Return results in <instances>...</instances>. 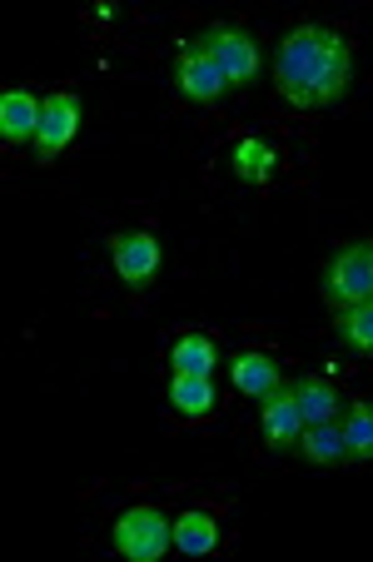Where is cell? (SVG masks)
<instances>
[{"mask_svg": "<svg viewBox=\"0 0 373 562\" xmlns=\"http://www.w3.org/2000/svg\"><path fill=\"white\" fill-rule=\"evenodd\" d=\"M274 90L294 110H334L353 90V45L329 25H294L274 50Z\"/></svg>", "mask_w": 373, "mask_h": 562, "instance_id": "cell-1", "label": "cell"}, {"mask_svg": "<svg viewBox=\"0 0 373 562\" xmlns=\"http://www.w3.org/2000/svg\"><path fill=\"white\" fill-rule=\"evenodd\" d=\"M110 548L135 562L165 558L174 548V518L165 508H155V503H135V508H125L110 522Z\"/></svg>", "mask_w": 373, "mask_h": 562, "instance_id": "cell-2", "label": "cell"}, {"mask_svg": "<svg viewBox=\"0 0 373 562\" xmlns=\"http://www.w3.org/2000/svg\"><path fill=\"white\" fill-rule=\"evenodd\" d=\"M319 294L334 314H343V308L373 299V239H353V245H343L339 255L324 265Z\"/></svg>", "mask_w": 373, "mask_h": 562, "instance_id": "cell-3", "label": "cell"}, {"mask_svg": "<svg viewBox=\"0 0 373 562\" xmlns=\"http://www.w3.org/2000/svg\"><path fill=\"white\" fill-rule=\"evenodd\" d=\"M194 41L204 45V50L214 55V60L224 65V75H229V86H255L259 80V45H255V35L245 31V25H235V21H214V25H204Z\"/></svg>", "mask_w": 373, "mask_h": 562, "instance_id": "cell-4", "label": "cell"}, {"mask_svg": "<svg viewBox=\"0 0 373 562\" xmlns=\"http://www.w3.org/2000/svg\"><path fill=\"white\" fill-rule=\"evenodd\" d=\"M174 90H180L190 105H214V100L229 95V75H224V65L214 60L210 50H204L200 41H190L180 50V60H174Z\"/></svg>", "mask_w": 373, "mask_h": 562, "instance_id": "cell-5", "label": "cell"}, {"mask_svg": "<svg viewBox=\"0 0 373 562\" xmlns=\"http://www.w3.org/2000/svg\"><path fill=\"white\" fill-rule=\"evenodd\" d=\"M80 95L75 90H55V95H45V110H41V130H35V155L50 165L55 155H65L75 139V130H80Z\"/></svg>", "mask_w": 373, "mask_h": 562, "instance_id": "cell-6", "label": "cell"}, {"mask_svg": "<svg viewBox=\"0 0 373 562\" xmlns=\"http://www.w3.org/2000/svg\"><path fill=\"white\" fill-rule=\"evenodd\" d=\"M110 265H115V274L129 289H145L149 279L160 274V239L145 229H120L110 239Z\"/></svg>", "mask_w": 373, "mask_h": 562, "instance_id": "cell-7", "label": "cell"}, {"mask_svg": "<svg viewBox=\"0 0 373 562\" xmlns=\"http://www.w3.org/2000/svg\"><path fill=\"white\" fill-rule=\"evenodd\" d=\"M304 414H298L294 404V389H284L279 383L274 393H264L259 398V434H264V443L274 448V453H289V448H298V438H304Z\"/></svg>", "mask_w": 373, "mask_h": 562, "instance_id": "cell-8", "label": "cell"}, {"mask_svg": "<svg viewBox=\"0 0 373 562\" xmlns=\"http://www.w3.org/2000/svg\"><path fill=\"white\" fill-rule=\"evenodd\" d=\"M294 404H298V414H304V424H339L343 408H349V398L339 393L334 379L309 373V379L294 383Z\"/></svg>", "mask_w": 373, "mask_h": 562, "instance_id": "cell-9", "label": "cell"}, {"mask_svg": "<svg viewBox=\"0 0 373 562\" xmlns=\"http://www.w3.org/2000/svg\"><path fill=\"white\" fill-rule=\"evenodd\" d=\"M41 110L45 100H35L31 90H5L0 95V139L5 145H35V130H41Z\"/></svg>", "mask_w": 373, "mask_h": 562, "instance_id": "cell-10", "label": "cell"}, {"mask_svg": "<svg viewBox=\"0 0 373 562\" xmlns=\"http://www.w3.org/2000/svg\"><path fill=\"white\" fill-rule=\"evenodd\" d=\"M229 379H235V389L245 393V398H264V393H274L279 383V363L269 359L264 349H239L235 359H229Z\"/></svg>", "mask_w": 373, "mask_h": 562, "instance_id": "cell-11", "label": "cell"}, {"mask_svg": "<svg viewBox=\"0 0 373 562\" xmlns=\"http://www.w3.org/2000/svg\"><path fill=\"white\" fill-rule=\"evenodd\" d=\"M229 165H235V180H245V184H269L279 175V149L269 145L264 135H245L235 145V155H229Z\"/></svg>", "mask_w": 373, "mask_h": 562, "instance_id": "cell-12", "label": "cell"}, {"mask_svg": "<svg viewBox=\"0 0 373 562\" xmlns=\"http://www.w3.org/2000/svg\"><path fill=\"white\" fill-rule=\"evenodd\" d=\"M165 398H170V408L180 418H204V414H214V404H219L214 379H204V373H170Z\"/></svg>", "mask_w": 373, "mask_h": 562, "instance_id": "cell-13", "label": "cell"}, {"mask_svg": "<svg viewBox=\"0 0 373 562\" xmlns=\"http://www.w3.org/2000/svg\"><path fill=\"white\" fill-rule=\"evenodd\" d=\"M224 538L219 518H214L210 508H184L174 513V548L190 552V558H200V552H214Z\"/></svg>", "mask_w": 373, "mask_h": 562, "instance_id": "cell-14", "label": "cell"}, {"mask_svg": "<svg viewBox=\"0 0 373 562\" xmlns=\"http://www.w3.org/2000/svg\"><path fill=\"white\" fill-rule=\"evenodd\" d=\"M298 453L309 458L314 468H339L349 463V443H343V428L339 424H309L304 438H298Z\"/></svg>", "mask_w": 373, "mask_h": 562, "instance_id": "cell-15", "label": "cell"}, {"mask_svg": "<svg viewBox=\"0 0 373 562\" xmlns=\"http://www.w3.org/2000/svg\"><path fill=\"white\" fill-rule=\"evenodd\" d=\"M343 443H349V463H373V404L353 398L339 418Z\"/></svg>", "mask_w": 373, "mask_h": 562, "instance_id": "cell-16", "label": "cell"}, {"mask_svg": "<svg viewBox=\"0 0 373 562\" xmlns=\"http://www.w3.org/2000/svg\"><path fill=\"white\" fill-rule=\"evenodd\" d=\"M334 329H339V344L353 353V359H373V299L343 308Z\"/></svg>", "mask_w": 373, "mask_h": 562, "instance_id": "cell-17", "label": "cell"}, {"mask_svg": "<svg viewBox=\"0 0 373 562\" xmlns=\"http://www.w3.org/2000/svg\"><path fill=\"white\" fill-rule=\"evenodd\" d=\"M214 369H219V349H214L204 334H184V339H174L170 373H204V379H214Z\"/></svg>", "mask_w": 373, "mask_h": 562, "instance_id": "cell-18", "label": "cell"}]
</instances>
